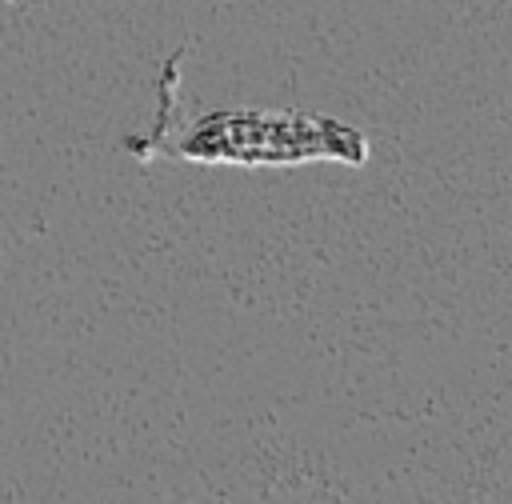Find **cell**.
Segmentation results:
<instances>
[{"label": "cell", "instance_id": "obj_1", "mask_svg": "<svg viewBox=\"0 0 512 504\" xmlns=\"http://www.w3.org/2000/svg\"><path fill=\"white\" fill-rule=\"evenodd\" d=\"M180 56H184V48H176V56L168 60V68H164V104H160V120H156V128H152V136H136V140H124V148L132 152V156H140V160H148L156 148H160V140H164V132H168V120H172V108H176V68H180Z\"/></svg>", "mask_w": 512, "mask_h": 504}]
</instances>
